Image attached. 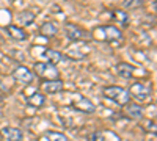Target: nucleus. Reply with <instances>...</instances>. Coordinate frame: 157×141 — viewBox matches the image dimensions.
<instances>
[{"instance_id": "1", "label": "nucleus", "mask_w": 157, "mask_h": 141, "mask_svg": "<svg viewBox=\"0 0 157 141\" xmlns=\"http://www.w3.org/2000/svg\"><path fill=\"white\" fill-rule=\"evenodd\" d=\"M102 96L109 99V100H113L116 105L120 107H124L130 102V96H129V91L123 86H118V85H112V86H104L102 88Z\"/></svg>"}, {"instance_id": "2", "label": "nucleus", "mask_w": 157, "mask_h": 141, "mask_svg": "<svg viewBox=\"0 0 157 141\" xmlns=\"http://www.w3.org/2000/svg\"><path fill=\"white\" fill-rule=\"evenodd\" d=\"M98 41L110 43L115 39H123V32L116 27V25H102V27H96L93 32L90 33Z\"/></svg>"}, {"instance_id": "3", "label": "nucleus", "mask_w": 157, "mask_h": 141, "mask_svg": "<svg viewBox=\"0 0 157 141\" xmlns=\"http://www.w3.org/2000/svg\"><path fill=\"white\" fill-rule=\"evenodd\" d=\"M33 74L38 75L39 79H44V80H58V77H60L58 68L55 65H52V63H49V61L35 63Z\"/></svg>"}, {"instance_id": "4", "label": "nucleus", "mask_w": 157, "mask_h": 141, "mask_svg": "<svg viewBox=\"0 0 157 141\" xmlns=\"http://www.w3.org/2000/svg\"><path fill=\"white\" fill-rule=\"evenodd\" d=\"M129 91V96L134 97L137 100V104H143V102H148L152 96V88L151 85H146V83H141V82H137L134 85H130V88L127 89Z\"/></svg>"}, {"instance_id": "5", "label": "nucleus", "mask_w": 157, "mask_h": 141, "mask_svg": "<svg viewBox=\"0 0 157 141\" xmlns=\"http://www.w3.org/2000/svg\"><path fill=\"white\" fill-rule=\"evenodd\" d=\"M64 33H66V36L69 38L71 41H86V39H90L91 38V35L86 32V30H83L82 27H78V25H75V24H66L64 25Z\"/></svg>"}, {"instance_id": "6", "label": "nucleus", "mask_w": 157, "mask_h": 141, "mask_svg": "<svg viewBox=\"0 0 157 141\" xmlns=\"http://www.w3.org/2000/svg\"><path fill=\"white\" fill-rule=\"evenodd\" d=\"M13 77H14V80H17L19 83H24V85H30L35 80L33 71H30L29 68H25V66L16 68L14 71H13Z\"/></svg>"}, {"instance_id": "7", "label": "nucleus", "mask_w": 157, "mask_h": 141, "mask_svg": "<svg viewBox=\"0 0 157 141\" xmlns=\"http://www.w3.org/2000/svg\"><path fill=\"white\" fill-rule=\"evenodd\" d=\"M72 107L77 110V111H80V113H85V114H91V113H94L96 107L94 104L91 102L90 99L86 97H78L72 102Z\"/></svg>"}, {"instance_id": "8", "label": "nucleus", "mask_w": 157, "mask_h": 141, "mask_svg": "<svg viewBox=\"0 0 157 141\" xmlns=\"http://www.w3.org/2000/svg\"><path fill=\"white\" fill-rule=\"evenodd\" d=\"M63 82L58 79V80H44L41 88L46 94H57V93H61L63 91Z\"/></svg>"}, {"instance_id": "9", "label": "nucleus", "mask_w": 157, "mask_h": 141, "mask_svg": "<svg viewBox=\"0 0 157 141\" xmlns=\"http://www.w3.org/2000/svg\"><path fill=\"white\" fill-rule=\"evenodd\" d=\"M115 71H116V74L120 75V77H123V79H132V77L135 75V68L130 65V63H126V61H123V63H118V65L115 66Z\"/></svg>"}, {"instance_id": "10", "label": "nucleus", "mask_w": 157, "mask_h": 141, "mask_svg": "<svg viewBox=\"0 0 157 141\" xmlns=\"http://www.w3.org/2000/svg\"><path fill=\"white\" fill-rule=\"evenodd\" d=\"M6 33L11 38L13 41H25L29 38V35L25 33V30L22 27H17V25H6Z\"/></svg>"}, {"instance_id": "11", "label": "nucleus", "mask_w": 157, "mask_h": 141, "mask_svg": "<svg viewBox=\"0 0 157 141\" xmlns=\"http://www.w3.org/2000/svg\"><path fill=\"white\" fill-rule=\"evenodd\" d=\"M124 114L127 118H130V119L138 121V119L143 118V108L138 104H130L129 102L127 105H124Z\"/></svg>"}, {"instance_id": "12", "label": "nucleus", "mask_w": 157, "mask_h": 141, "mask_svg": "<svg viewBox=\"0 0 157 141\" xmlns=\"http://www.w3.org/2000/svg\"><path fill=\"white\" fill-rule=\"evenodd\" d=\"M2 135L5 136L6 141H22L24 139V133L21 129H16V127H5L2 130Z\"/></svg>"}, {"instance_id": "13", "label": "nucleus", "mask_w": 157, "mask_h": 141, "mask_svg": "<svg viewBox=\"0 0 157 141\" xmlns=\"http://www.w3.org/2000/svg\"><path fill=\"white\" fill-rule=\"evenodd\" d=\"M43 57L49 60V63H52V65H58V63L64 61V57L61 52H58V50H54V49H44V52H43Z\"/></svg>"}, {"instance_id": "14", "label": "nucleus", "mask_w": 157, "mask_h": 141, "mask_svg": "<svg viewBox=\"0 0 157 141\" xmlns=\"http://www.w3.org/2000/svg\"><path fill=\"white\" fill-rule=\"evenodd\" d=\"M39 33L46 38H52L58 33V27L54 22H44V24H41V27H39Z\"/></svg>"}, {"instance_id": "15", "label": "nucleus", "mask_w": 157, "mask_h": 141, "mask_svg": "<svg viewBox=\"0 0 157 141\" xmlns=\"http://www.w3.org/2000/svg\"><path fill=\"white\" fill-rule=\"evenodd\" d=\"M112 17L116 24H121L123 27H127L129 25V14L126 11H121V9H113L112 11Z\"/></svg>"}, {"instance_id": "16", "label": "nucleus", "mask_w": 157, "mask_h": 141, "mask_svg": "<svg viewBox=\"0 0 157 141\" xmlns=\"http://www.w3.org/2000/svg\"><path fill=\"white\" fill-rule=\"evenodd\" d=\"M16 20H17V24H21V25H30V24H33V20H35V14L32 11H21L19 14L16 16Z\"/></svg>"}, {"instance_id": "17", "label": "nucleus", "mask_w": 157, "mask_h": 141, "mask_svg": "<svg viewBox=\"0 0 157 141\" xmlns=\"http://www.w3.org/2000/svg\"><path fill=\"white\" fill-rule=\"evenodd\" d=\"M27 104L32 105V107L39 108V107H43V105L46 104V97H44V94H41V93H35L33 96H30V97L27 99Z\"/></svg>"}, {"instance_id": "18", "label": "nucleus", "mask_w": 157, "mask_h": 141, "mask_svg": "<svg viewBox=\"0 0 157 141\" xmlns=\"http://www.w3.org/2000/svg\"><path fill=\"white\" fill-rule=\"evenodd\" d=\"M46 136H47L49 141H69L66 135L61 133V132H57V130H49L46 133Z\"/></svg>"}, {"instance_id": "19", "label": "nucleus", "mask_w": 157, "mask_h": 141, "mask_svg": "<svg viewBox=\"0 0 157 141\" xmlns=\"http://www.w3.org/2000/svg\"><path fill=\"white\" fill-rule=\"evenodd\" d=\"M143 3H145V0H124V2H123V5H124L126 8H129V9L138 8V6H141Z\"/></svg>"}, {"instance_id": "20", "label": "nucleus", "mask_w": 157, "mask_h": 141, "mask_svg": "<svg viewBox=\"0 0 157 141\" xmlns=\"http://www.w3.org/2000/svg\"><path fill=\"white\" fill-rule=\"evenodd\" d=\"M146 130H151L152 132V135L155 133V124H154V121H146Z\"/></svg>"}, {"instance_id": "21", "label": "nucleus", "mask_w": 157, "mask_h": 141, "mask_svg": "<svg viewBox=\"0 0 157 141\" xmlns=\"http://www.w3.org/2000/svg\"><path fill=\"white\" fill-rule=\"evenodd\" d=\"M91 139L93 141H104V136H102V133H93Z\"/></svg>"}, {"instance_id": "22", "label": "nucleus", "mask_w": 157, "mask_h": 141, "mask_svg": "<svg viewBox=\"0 0 157 141\" xmlns=\"http://www.w3.org/2000/svg\"><path fill=\"white\" fill-rule=\"evenodd\" d=\"M0 89H2V80H0Z\"/></svg>"}]
</instances>
